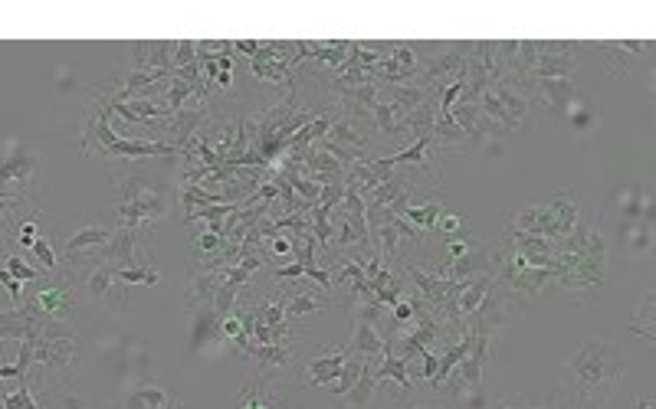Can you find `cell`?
Here are the masks:
<instances>
[{
    "label": "cell",
    "mask_w": 656,
    "mask_h": 409,
    "mask_svg": "<svg viewBox=\"0 0 656 409\" xmlns=\"http://www.w3.org/2000/svg\"><path fill=\"white\" fill-rule=\"evenodd\" d=\"M440 214H443V206L440 204H407L404 206V220L414 226V230H433L437 226V220H440Z\"/></svg>",
    "instance_id": "obj_18"
},
{
    "label": "cell",
    "mask_w": 656,
    "mask_h": 409,
    "mask_svg": "<svg viewBox=\"0 0 656 409\" xmlns=\"http://www.w3.org/2000/svg\"><path fill=\"white\" fill-rule=\"evenodd\" d=\"M459 226H463V220H459L457 214H447V210H443V214H440V220H437V226H433V230L447 233V236H457V233H459Z\"/></svg>",
    "instance_id": "obj_25"
},
{
    "label": "cell",
    "mask_w": 656,
    "mask_h": 409,
    "mask_svg": "<svg viewBox=\"0 0 656 409\" xmlns=\"http://www.w3.org/2000/svg\"><path fill=\"white\" fill-rule=\"evenodd\" d=\"M112 119V102L105 95V102L95 105V111L89 115L86 131H82V151L92 154V147H99L105 161H119V157H158V154H181L178 145L168 141H141V138H119L109 125Z\"/></svg>",
    "instance_id": "obj_4"
},
{
    "label": "cell",
    "mask_w": 656,
    "mask_h": 409,
    "mask_svg": "<svg viewBox=\"0 0 656 409\" xmlns=\"http://www.w3.org/2000/svg\"><path fill=\"white\" fill-rule=\"evenodd\" d=\"M40 239V226H36V220H24L17 226V246H24V249H30Z\"/></svg>",
    "instance_id": "obj_23"
},
{
    "label": "cell",
    "mask_w": 656,
    "mask_h": 409,
    "mask_svg": "<svg viewBox=\"0 0 656 409\" xmlns=\"http://www.w3.org/2000/svg\"><path fill=\"white\" fill-rule=\"evenodd\" d=\"M171 210L168 190L151 184L148 177H129L121 180V204H119V220L121 226L139 230L141 223L161 220Z\"/></svg>",
    "instance_id": "obj_6"
},
{
    "label": "cell",
    "mask_w": 656,
    "mask_h": 409,
    "mask_svg": "<svg viewBox=\"0 0 656 409\" xmlns=\"http://www.w3.org/2000/svg\"><path fill=\"white\" fill-rule=\"evenodd\" d=\"M82 299L92 301L95 308H102L109 315H119L129 305V285L119 279V269L112 262H92L82 275Z\"/></svg>",
    "instance_id": "obj_7"
},
{
    "label": "cell",
    "mask_w": 656,
    "mask_h": 409,
    "mask_svg": "<svg viewBox=\"0 0 656 409\" xmlns=\"http://www.w3.org/2000/svg\"><path fill=\"white\" fill-rule=\"evenodd\" d=\"M26 311L40 321H63V324H72L79 311V281L72 279L70 272H46L40 279V289L30 291V299H26Z\"/></svg>",
    "instance_id": "obj_5"
},
{
    "label": "cell",
    "mask_w": 656,
    "mask_h": 409,
    "mask_svg": "<svg viewBox=\"0 0 656 409\" xmlns=\"http://www.w3.org/2000/svg\"><path fill=\"white\" fill-rule=\"evenodd\" d=\"M621 239L631 252H647L653 246V220L621 223Z\"/></svg>",
    "instance_id": "obj_15"
},
{
    "label": "cell",
    "mask_w": 656,
    "mask_h": 409,
    "mask_svg": "<svg viewBox=\"0 0 656 409\" xmlns=\"http://www.w3.org/2000/svg\"><path fill=\"white\" fill-rule=\"evenodd\" d=\"M637 409H653V403H650L647 396H640V400H637Z\"/></svg>",
    "instance_id": "obj_27"
},
{
    "label": "cell",
    "mask_w": 656,
    "mask_h": 409,
    "mask_svg": "<svg viewBox=\"0 0 656 409\" xmlns=\"http://www.w3.org/2000/svg\"><path fill=\"white\" fill-rule=\"evenodd\" d=\"M348 357H352V350H348V347L328 350V354H322V357H312L309 364L303 366V380L309 386H322V390H328V386H332L338 376H342Z\"/></svg>",
    "instance_id": "obj_8"
},
{
    "label": "cell",
    "mask_w": 656,
    "mask_h": 409,
    "mask_svg": "<svg viewBox=\"0 0 656 409\" xmlns=\"http://www.w3.org/2000/svg\"><path fill=\"white\" fill-rule=\"evenodd\" d=\"M63 406H66V409H82V400H76L72 393H63Z\"/></svg>",
    "instance_id": "obj_26"
},
{
    "label": "cell",
    "mask_w": 656,
    "mask_h": 409,
    "mask_svg": "<svg viewBox=\"0 0 656 409\" xmlns=\"http://www.w3.org/2000/svg\"><path fill=\"white\" fill-rule=\"evenodd\" d=\"M0 285L7 289V295L14 299V305L20 308V301H24V281H17L14 275L7 272V269H0Z\"/></svg>",
    "instance_id": "obj_24"
},
{
    "label": "cell",
    "mask_w": 656,
    "mask_h": 409,
    "mask_svg": "<svg viewBox=\"0 0 656 409\" xmlns=\"http://www.w3.org/2000/svg\"><path fill=\"white\" fill-rule=\"evenodd\" d=\"M558 275L555 285L568 295H574L584 305H594L601 289H604V262H607V243L597 230L591 216H581L568 239L558 243Z\"/></svg>",
    "instance_id": "obj_1"
},
{
    "label": "cell",
    "mask_w": 656,
    "mask_h": 409,
    "mask_svg": "<svg viewBox=\"0 0 656 409\" xmlns=\"http://www.w3.org/2000/svg\"><path fill=\"white\" fill-rule=\"evenodd\" d=\"M607 56V66L611 69H631L633 60L640 56V50H650V43H643V40H637V43H627V40H621V43H604L601 46Z\"/></svg>",
    "instance_id": "obj_16"
},
{
    "label": "cell",
    "mask_w": 656,
    "mask_h": 409,
    "mask_svg": "<svg viewBox=\"0 0 656 409\" xmlns=\"http://www.w3.org/2000/svg\"><path fill=\"white\" fill-rule=\"evenodd\" d=\"M164 406H171V396L155 384L135 386L129 396V409H164Z\"/></svg>",
    "instance_id": "obj_17"
},
{
    "label": "cell",
    "mask_w": 656,
    "mask_h": 409,
    "mask_svg": "<svg viewBox=\"0 0 656 409\" xmlns=\"http://www.w3.org/2000/svg\"><path fill=\"white\" fill-rule=\"evenodd\" d=\"M319 295H328V291H309L299 289L293 295H285V321H299V318H309L315 311L328 305V299H319Z\"/></svg>",
    "instance_id": "obj_12"
},
{
    "label": "cell",
    "mask_w": 656,
    "mask_h": 409,
    "mask_svg": "<svg viewBox=\"0 0 656 409\" xmlns=\"http://www.w3.org/2000/svg\"><path fill=\"white\" fill-rule=\"evenodd\" d=\"M656 299H653V291H647L643 299H640V305L633 308V315H631V331L637 334V338H643V341H650L653 344L656 341Z\"/></svg>",
    "instance_id": "obj_13"
},
{
    "label": "cell",
    "mask_w": 656,
    "mask_h": 409,
    "mask_svg": "<svg viewBox=\"0 0 656 409\" xmlns=\"http://www.w3.org/2000/svg\"><path fill=\"white\" fill-rule=\"evenodd\" d=\"M112 243V230H105V226H95V223H89V226H82V230H76L70 239H66V249H63V256H66V262H76L86 249H95V252H102L105 246Z\"/></svg>",
    "instance_id": "obj_10"
},
{
    "label": "cell",
    "mask_w": 656,
    "mask_h": 409,
    "mask_svg": "<svg viewBox=\"0 0 656 409\" xmlns=\"http://www.w3.org/2000/svg\"><path fill=\"white\" fill-rule=\"evenodd\" d=\"M7 272L14 275L17 281H40V279H43V272H40V269L26 265L20 256H10V259H7Z\"/></svg>",
    "instance_id": "obj_22"
},
{
    "label": "cell",
    "mask_w": 656,
    "mask_h": 409,
    "mask_svg": "<svg viewBox=\"0 0 656 409\" xmlns=\"http://www.w3.org/2000/svg\"><path fill=\"white\" fill-rule=\"evenodd\" d=\"M30 252H34L36 259H40V265H43V272H56V269H60V256H56V252H53V246L50 243H46L43 236L36 239L34 246H30Z\"/></svg>",
    "instance_id": "obj_21"
},
{
    "label": "cell",
    "mask_w": 656,
    "mask_h": 409,
    "mask_svg": "<svg viewBox=\"0 0 656 409\" xmlns=\"http://www.w3.org/2000/svg\"><path fill=\"white\" fill-rule=\"evenodd\" d=\"M568 374L574 384V396L584 403H604L613 396V390L623 380V354L611 341H591L581 344L568 360Z\"/></svg>",
    "instance_id": "obj_2"
},
{
    "label": "cell",
    "mask_w": 656,
    "mask_h": 409,
    "mask_svg": "<svg viewBox=\"0 0 656 409\" xmlns=\"http://www.w3.org/2000/svg\"><path fill=\"white\" fill-rule=\"evenodd\" d=\"M0 409H40V400L30 390V380H17V386L4 396V406Z\"/></svg>",
    "instance_id": "obj_19"
},
{
    "label": "cell",
    "mask_w": 656,
    "mask_h": 409,
    "mask_svg": "<svg viewBox=\"0 0 656 409\" xmlns=\"http://www.w3.org/2000/svg\"><path fill=\"white\" fill-rule=\"evenodd\" d=\"M374 390H378V380H374V364L368 360V364H364V370H362V376H358V384H354L352 390L342 396V403H345V406L362 409V406H368V403H371Z\"/></svg>",
    "instance_id": "obj_14"
},
{
    "label": "cell",
    "mask_w": 656,
    "mask_h": 409,
    "mask_svg": "<svg viewBox=\"0 0 656 409\" xmlns=\"http://www.w3.org/2000/svg\"><path fill=\"white\" fill-rule=\"evenodd\" d=\"M119 279L125 281V285H155L158 281V269H151V265H131V269H119Z\"/></svg>",
    "instance_id": "obj_20"
},
{
    "label": "cell",
    "mask_w": 656,
    "mask_h": 409,
    "mask_svg": "<svg viewBox=\"0 0 656 409\" xmlns=\"http://www.w3.org/2000/svg\"><path fill=\"white\" fill-rule=\"evenodd\" d=\"M135 249H139V230H131V226H119V230L112 233V243L102 249L99 262H112L115 269L141 265L139 256H135Z\"/></svg>",
    "instance_id": "obj_9"
},
{
    "label": "cell",
    "mask_w": 656,
    "mask_h": 409,
    "mask_svg": "<svg viewBox=\"0 0 656 409\" xmlns=\"http://www.w3.org/2000/svg\"><path fill=\"white\" fill-rule=\"evenodd\" d=\"M24 344L30 347L34 366L43 370L46 386H63L70 376L72 364L79 357V334L76 324L63 321H40L36 318L34 331L26 334Z\"/></svg>",
    "instance_id": "obj_3"
},
{
    "label": "cell",
    "mask_w": 656,
    "mask_h": 409,
    "mask_svg": "<svg viewBox=\"0 0 656 409\" xmlns=\"http://www.w3.org/2000/svg\"><path fill=\"white\" fill-rule=\"evenodd\" d=\"M220 289H224V272L220 269H198V272L190 275L188 301L198 308H214Z\"/></svg>",
    "instance_id": "obj_11"
}]
</instances>
